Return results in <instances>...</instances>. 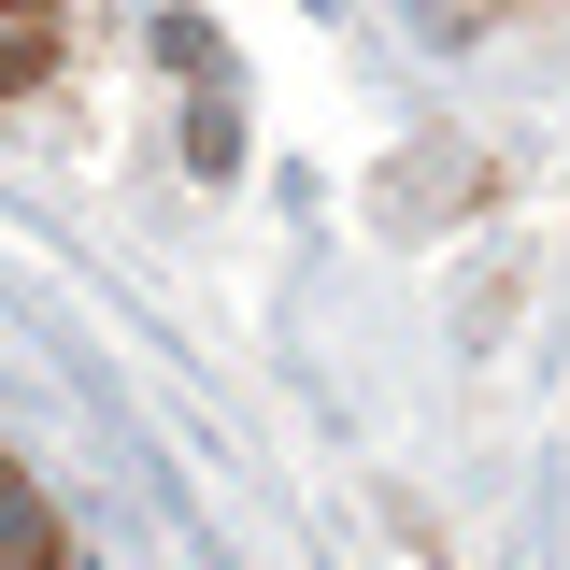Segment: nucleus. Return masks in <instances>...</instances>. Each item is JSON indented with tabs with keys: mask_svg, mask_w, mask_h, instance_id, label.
<instances>
[{
	"mask_svg": "<svg viewBox=\"0 0 570 570\" xmlns=\"http://www.w3.org/2000/svg\"><path fill=\"white\" fill-rule=\"evenodd\" d=\"M58 58V0H0V86H43Z\"/></svg>",
	"mask_w": 570,
	"mask_h": 570,
	"instance_id": "nucleus-2",
	"label": "nucleus"
},
{
	"mask_svg": "<svg viewBox=\"0 0 570 570\" xmlns=\"http://www.w3.org/2000/svg\"><path fill=\"white\" fill-rule=\"evenodd\" d=\"M58 557H71V542H58V499L0 456V570H58Z\"/></svg>",
	"mask_w": 570,
	"mask_h": 570,
	"instance_id": "nucleus-1",
	"label": "nucleus"
}]
</instances>
